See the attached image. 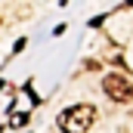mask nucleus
I'll return each instance as SVG.
<instances>
[{"label": "nucleus", "instance_id": "obj_3", "mask_svg": "<svg viewBox=\"0 0 133 133\" xmlns=\"http://www.w3.org/2000/svg\"><path fill=\"white\" fill-rule=\"evenodd\" d=\"M127 6H133V0H127Z\"/></svg>", "mask_w": 133, "mask_h": 133}, {"label": "nucleus", "instance_id": "obj_2", "mask_svg": "<svg viewBox=\"0 0 133 133\" xmlns=\"http://www.w3.org/2000/svg\"><path fill=\"white\" fill-rule=\"evenodd\" d=\"M102 90L108 93V99H115V102H130L133 99L130 77H124V74H118V71H111V74L102 77Z\"/></svg>", "mask_w": 133, "mask_h": 133}, {"label": "nucleus", "instance_id": "obj_1", "mask_svg": "<svg viewBox=\"0 0 133 133\" xmlns=\"http://www.w3.org/2000/svg\"><path fill=\"white\" fill-rule=\"evenodd\" d=\"M96 124V108L93 105H71L59 115V130L62 133H87Z\"/></svg>", "mask_w": 133, "mask_h": 133}]
</instances>
